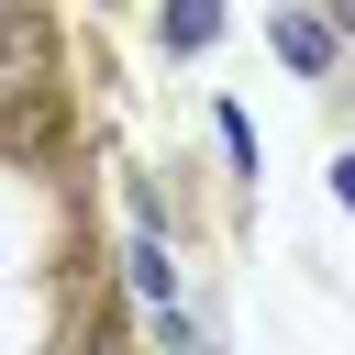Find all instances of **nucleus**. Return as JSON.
Segmentation results:
<instances>
[{
	"label": "nucleus",
	"instance_id": "7ed1b4c3",
	"mask_svg": "<svg viewBox=\"0 0 355 355\" xmlns=\"http://www.w3.org/2000/svg\"><path fill=\"white\" fill-rule=\"evenodd\" d=\"M277 55H288L300 78H322V67H333V33H322L311 11H277Z\"/></svg>",
	"mask_w": 355,
	"mask_h": 355
},
{
	"label": "nucleus",
	"instance_id": "20e7f679",
	"mask_svg": "<svg viewBox=\"0 0 355 355\" xmlns=\"http://www.w3.org/2000/svg\"><path fill=\"white\" fill-rule=\"evenodd\" d=\"M333 200H344V211H355V155H333Z\"/></svg>",
	"mask_w": 355,
	"mask_h": 355
},
{
	"label": "nucleus",
	"instance_id": "39448f33",
	"mask_svg": "<svg viewBox=\"0 0 355 355\" xmlns=\"http://www.w3.org/2000/svg\"><path fill=\"white\" fill-rule=\"evenodd\" d=\"M333 22H344V33H355V0H333Z\"/></svg>",
	"mask_w": 355,
	"mask_h": 355
},
{
	"label": "nucleus",
	"instance_id": "f03ea898",
	"mask_svg": "<svg viewBox=\"0 0 355 355\" xmlns=\"http://www.w3.org/2000/svg\"><path fill=\"white\" fill-rule=\"evenodd\" d=\"M211 33H222V0H166V11H155V44H166V55H200Z\"/></svg>",
	"mask_w": 355,
	"mask_h": 355
},
{
	"label": "nucleus",
	"instance_id": "f257e3e1",
	"mask_svg": "<svg viewBox=\"0 0 355 355\" xmlns=\"http://www.w3.org/2000/svg\"><path fill=\"white\" fill-rule=\"evenodd\" d=\"M44 78V22L22 0H0V89H33Z\"/></svg>",
	"mask_w": 355,
	"mask_h": 355
}]
</instances>
